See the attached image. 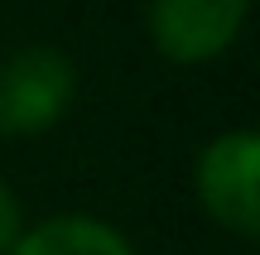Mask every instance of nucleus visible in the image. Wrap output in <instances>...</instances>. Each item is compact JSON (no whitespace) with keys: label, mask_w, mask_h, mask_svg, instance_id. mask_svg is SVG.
<instances>
[{"label":"nucleus","mask_w":260,"mask_h":255,"mask_svg":"<svg viewBox=\"0 0 260 255\" xmlns=\"http://www.w3.org/2000/svg\"><path fill=\"white\" fill-rule=\"evenodd\" d=\"M10 255H135L121 231L92 217H53L39 222L29 236H19Z\"/></svg>","instance_id":"4"},{"label":"nucleus","mask_w":260,"mask_h":255,"mask_svg":"<svg viewBox=\"0 0 260 255\" xmlns=\"http://www.w3.org/2000/svg\"><path fill=\"white\" fill-rule=\"evenodd\" d=\"M260 140L251 130H232L212 140L198 159V193L203 207L222 227L255 236L260 231Z\"/></svg>","instance_id":"2"},{"label":"nucleus","mask_w":260,"mask_h":255,"mask_svg":"<svg viewBox=\"0 0 260 255\" xmlns=\"http://www.w3.org/2000/svg\"><path fill=\"white\" fill-rule=\"evenodd\" d=\"M73 101V63L58 48H19L0 63V135H39Z\"/></svg>","instance_id":"1"},{"label":"nucleus","mask_w":260,"mask_h":255,"mask_svg":"<svg viewBox=\"0 0 260 255\" xmlns=\"http://www.w3.org/2000/svg\"><path fill=\"white\" fill-rule=\"evenodd\" d=\"M251 0H154L149 29L164 58L174 63H207L236 39Z\"/></svg>","instance_id":"3"},{"label":"nucleus","mask_w":260,"mask_h":255,"mask_svg":"<svg viewBox=\"0 0 260 255\" xmlns=\"http://www.w3.org/2000/svg\"><path fill=\"white\" fill-rule=\"evenodd\" d=\"M15 241H19V202H15V193L0 183V255L15 246Z\"/></svg>","instance_id":"5"}]
</instances>
